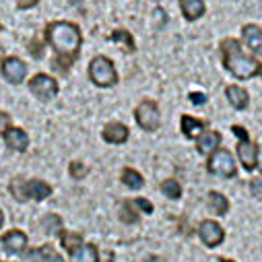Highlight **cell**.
Segmentation results:
<instances>
[{"label":"cell","instance_id":"1","mask_svg":"<svg viewBox=\"0 0 262 262\" xmlns=\"http://www.w3.org/2000/svg\"><path fill=\"white\" fill-rule=\"evenodd\" d=\"M46 37L56 52L54 69L67 73L81 52L83 35H81L79 25H75L71 21H54L46 27Z\"/></svg>","mask_w":262,"mask_h":262},{"label":"cell","instance_id":"2","mask_svg":"<svg viewBox=\"0 0 262 262\" xmlns=\"http://www.w3.org/2000/svg\"><path fill=\"white\" fill-rule=\"evenodd\" d=\"M221 52H223V64H225V69L237 77V79H250L258 73V62L248 56L239 41L229 37V39H223L221 41Z\"/></svg>","mask_w":262,"mask_h":262},{"label":"cell","instance_id":"3","mask_svg":"<svg viewBox=\"0 0 262 262\" xmlns=\"http://www.w3.org/2000/svg\"><path fill=\"white\" fill-rule=\"evenodd\" d=\"M9 190H11V194L15 196L19 203H25L29 199L46 201L48 196L52 194V186L48 182H43V180H29V182H25L21 178H15V180H11Z\"/></svg>","mask_w":262,"mask_h":262},{"label":"cell","instance_id":"4","mask_svg":"<svg viewBox=\"0 0 262 262\" xmlns=\"http://www.w3.org/2000/svg\"><path fill=\"white\" fill-rule=\"evenodd\" d=\"M89 79L97 87H112L118 83V73L107 56H95L89 64Z\"/></svg>","mask_w":262,"mask_h":262},{"label":"cell","instance_id":"5","mask_svg":"<svg viewBox=\"0 0 262 262\" xmlns=\"http://www.w3.org/2000/svg\"><path fill=\"white\" fill-rule=\"evenodd\" d=\"M231 130H233V135L239 139V147H237L239 161H242V165H244L246 171H252L256 167L258 149H256V145H252V141H250V137L246 133V128H242V126L235 124V126H231Z\"/></svg>","mask_w":262,"mask_h":262},{"label":"cell","instance_id":"6","mask_svg":"<svg viewBox=\"0 0 262 262\" xmlns=\"http://www.w3.org/2000/svg\"><path fill=\"white\" fill-rule=\"evenodd\" d=\"M207 169L219 178H233L235 176V163H233L231 153L225 149H217L215 153H211Z\"/></svg>","mask_w":262,"mask_h":262},{"label":"cell","instance_id":"7","mask_svg":"<svg viewBox=\"0 0 262 262\" xmlns=\"http://www.w3.org/2000/svg\"><path fill=\"white\" fill-rule=\"evenodd\" d=\"M135 116H137L139 126H141V128H145V130H149V133L157 130V128H159V124H161L159 107H157V103H155V101H151V99L141 101V103H139V107H137V112H135Z\"/></svg>","mask_w":262,"mask_h":262},{"label":"cell","instance_id":"8","mask_svg":"<svg viewBox=\"0 0 262 262\" xmlns=\"http://www.w3.org/2000/svg\"><path fill=\"white\" fill-rule=\"evenodd\" d=\"M29 91H31L35 97H39L41 101H48V99L56 97V93H58V83H56L50 75L39 73V75H35V77L29 81Z\"/></svg>","mask_w":262,"mask_h":262},{"label":"cell","instance_id":"9","mask_svg":"<svg viewBox=\"0 0 262 262\" xmlns=\"http://www.w3.org/2000/svg\"><path fill=\"white\" fill-rule=\"evenodd\" d=\"M0 75H3L9 83L19 85V83H23V79L27 75V67L17 56H9L3 60V64H0Z\"/></svg>","mask_w":262,"mask_h":262},{"label":"cell","instance_id":"10","mask_svg":"<svg viewBox=\"0 0 262 262\" xmlns=\"http://www.w3.org/2000/svg\"><path fill=\"white\" fill-rule=\"evenodd\" d=\"M199 235H201V239H203L209 248H215V246H219V244L223 242L225 231H223V227H221L219 223L207 219V221L201 223V227H199Z\"/></svg>","mask_w":262,"mask_h":262},{"label":"cell","instance_id":"11","mask_svg":"<svg viewBox=\"0 0 262 262\" xmlns=\"http://www.w3.org/2000/svg\"><path fill=\"white\" fill-rule=\"evenodd\" d=\"M3 250L7 254H23L25 248H27V235L19 229H11L3 235Z\"/></svg>","mask_w":262,"mask_h":262},{"label":"cell","instance_id":"12","mask_svg":"<svg viewBox=\"0 0 262 262\" xmlns=\"http://www.w3.org/2000/svg\"><path fill=\"white\" fill-rule=\"evenodd\" d=\"M242 37H244V43L252 50V54L262 56V29H260L258 25H254V23L244 25Z\"/></svg>","mask_w":262,"mask_h":262},{"label":"cell","instance_id":"13","mask_svg":"<svg viewBox=\"0 0 262 262\" xmlns=\"http://www.w3.org/2000/svg\"><path fill=\"white\" fill-rule=\"evenodd\" d=\"M5 141H7V147H11L13 151H27L29 147V137L23 128H9L7 130V135H5Z\"/></svg>","mask_w":262,"mask_h":262},{"label":"cell","instance_id":"14","mask_svg":"<svg viewBox=\"0 0 262 262\" xmlns=\"http://www.w3.org/2000/svg\"><path fill=\"white\" fill-rule=\"evenodd\" d=\"M103 139L112 145H122L128 141V128L122 122H110L103 128Z\"/></svg>","mask_w":262,"mask_h":262},{"label":"cell","instance_id":"15","mask_svg":"<svg viewBox=\"0 0 262 262\" xmlns=\"http://www.w3.org/2000/svg\"><path fill=\"white\" fill-rule=\"evenodd\" d=\"M27 262H64V260L52 246H39L27 252Z\"/></svg>","mask_w":262,"mask_h":262},{"label":"cell","instance_id":"16","mask_svg":"<svg viewBox=\"0 0 262 262\" xmlns=\"http://www.w3.org/2000/svg\"><path fill=\"white\" fill-rule=\"evenodd\" d=\"M219 143H221V135L215 133V130L203 133L199 139H196V147H199V153H203V155H211V153H215L217 147H219Z\"/></svg>","mask_w":262,"mask_h":262},{"label":"cell","instance_id":"17","mask_svg":"<svg viewBox=\"0 0 262 262\" xmlns=\"http://www.w3.org/2000/svg\"><path fill=\"white\" fill-rule=\"evenodd\" d=\"M71 262H99V252L93 244H81L71 252Z\"/></svg>","mask_w":262,"mask_h":262},{"label":"cell","instance_id":"18","mask_svg":"<svg viewBox=\"0 0 262 262\" xmlns=\"http://www.w3.org/2000/svg\"><path fill=\"white\" fill-rule=\"evenodd\" d=\"M180 9L188 21H196L205 15V3L203 0H180Z\"/></svg>","mask_w":262,"mask_h":262},{"label":"cell","instance_id":"19","mask_svg":"<svg viewBox=\"0 0 262 262\" xmlns=\"http://www.w3.org/2000/svg\"><path fill=\"white\" fill-rule=\"evenodd\" d=\"M182 133L188 139H199L205 133V122L196 120L192 116H182Z\"/></svg>","mask_w":262,"mask_h":262},{"label":"cell","instance_id":"20","mask_svg":"<svg viewBox=\"0 0 262 262\" xmlns=\"http://www.w3.org/2000/svg\"><path fill=\"white\" fill-rule=\"evenodd\" d=\"M225 95H227L229 103H231L235 110H246V107H248L250 97H248L246 89H242V87H237V85H229V87L225 89Z\"/></svg>","mask_w":262,"mask_h":262},{"label":"cell","instance_id":"21","mask_svg":"<svg viewBox=\"0 0 262 262\" xmlns=\"http://www.w3.org/2000/svg\"><path fill=\"white\" fill-rule=\"evenodd\" d=\"M122 182H124V186H128L130 190H139V188H143V184H145L143 176H141L137 169H133V167H124V169H122Z\"/></svg>","mask_w":262,"mask_h":262},{"label":"cell","instance_id":"22","mask_svg":"<svg viewBox=\"0 0 262 262\" xmlns=\"http://www.w3.org/2000/svg\"><path fill=\"white\" fill-rule=\"evenodd\" d=\"M209 207L213 209V213L217 215H225L229 211V201L221 192H209Z\"/></svg>","mask_w":262,"mask_h":262},{"label":"cell","instance_id":"23","mask_svg":"<svg viewBox=\"0 0 262 262\" xmlns=\"http://www.w3.org/2000/svg\"><path fill=\"white\" fill-rule=\"evenodd\" d=\"M60 242H62V246L67 248L69 252H73L75 248H79L81 244H83V237H81V233H73V231H60Z\"/></svg>","mask_w":262,"mask_h":262},{"label":"cell","instance_id":"24","mask_svg":"<svg viewBox=\"0 0 262 262\" xmlns=\"http://www.w3.org/2000/svg\"><path fill=\"white\" fill-rule=\"evenodd\" d=\"M110 39H112V41H122V43L126 46V48H124L126 52H135V50H137L133 35H130L128 31H124V29H116V31L110 35Z\"/></svg>","mask_w":262,"mask_h":262},{"label":"cell","instance_id":"25","mask_svg":"<svg viewBox=\"0 0 262 262\" xmlns=\"http://www.w3.org/2000/svg\"><path fill=\"white\" fill-rule=\"evenodd\" d=\"M120 219L124 223H137L139 221V213L135 211V203H130V201L122 203V207H120Z\"/></svg>","mask_w":262,"mask_h":262},{"label":"cell","instance_id":"26","mask_svg":"<svg viewBox=\"0 0 262 262\" xmlns=\"http://www.w3.org/2000/svg\"><path fill=\"white\" fill-rule=\"evenodd\" d=\"M161 190H163L165 196H169V199H173V201L182 196V188H180V184L176 180H165L161 184Z\"/></svg>","mask_w":262,"mask_h":262},{"label":"cell","instance_id":"27","mask_svg":"<svg viewBox=\"0 0 262 262\" xmlns=\"http://www.w3.org/2000/svg\"><path fill=\"white\" fill-rule=\"evenodd\" d=\"M43 227H46V233H60L62 231V219L58 215H48L43 219Z\"/></svg>","mask_w":262,"mask_h":262},{"label":"cell","instance_id":"28","mask_svg":"<svg viewBox=\"0 0 262 262\" xmlns=\"http://www.w3.org/2000/svg\"><path fill=\"white\" fill-rule=\"evenodd\" d=\"M87 171H89V169H87L81 161H73V163H71V176H73L75 180H83V178L87 176Z\"/></svg>","mask_w":262,"mask_h":262},{"label":"cell","instance_id":"29","mask_svg":"<svg viewBox=\"0 0 262 262\" xmlns=\"http://www.w3.org/2000/svg\"><path fill=\"white\" fill-rule=\"evenodd\" d=\"M9 128H11V116L0 112V137H5Z\"/></svg>","mask_w":262,"mask_h":262},{"label":"cell","instance_id":"30","mask_svg":"<svg viewBox=\"0 0 262 262\" xmlns=\"http://www.w3.org/2000/svg\"><path fill=\"white\" fill-rule=\"evenodd\" d=\"M29 52H31V56H33V58H41V56H43L41 41L37 43V39H33V41H31V46H29Z\"/></svg>","mask_w":262,"mask_h":262},{"label":"cell","instance_id":"31","mask_svg":"<svg viewBox=\"0 0 262 262\" xmlns=\"http://www.w3.org/2000/svg\"><path fill=\"white\" fill-rule=\"evenodd\" d=\"M135 205H137V207H141L147 215H151V213H153V205H151L149 201H145V199H137V201H135Z\"/></svg>","mask_w":262,"mask_h":262},{"label":"cell","instance_id":"32","mask_svg":"<svg viewBox=\"0 0 262 262\" xmlns=\"http://www.w3.org/2000/svg\"><path fill=\"white\" fill-rule=\"evenodd\" d=\"M252 194L258 201H262V180H254L252 182Z\"/></svg>","mask_w":262,"mask_h":262},{"label":"cell","instance_id":"33","mask_svg":"<svg viewBox=\"0 0 262 262\" xmlns=\"http://www.w3.org/2000/svg\"><path fill=\"white\" fill-rule=\"evenodd\" d=\"M190 101H192L194 105H203V103L207 101V95H205V93H190Z\"/></svg>","mask_w":262,"mask_h":262},{"label":"cell","instance_id":"34","mask_svg":"<svg viewBox=\"0 0 262 262\" xmlns=\"http://www.w3.org/2000/svg\"><path fill=\"white\" fill-rule=\"evenodd\" d=\"M39 0H17V7L19 9H33Z\"/></svg>","mask_w":262,"mask_h":262},{"label":"cell","instance_id":"35","mask_svg":"<svg viewBox=\"0 0 262 262\" xmlns=\"http://www.w3.org/2000/svg\"><path fill=\"white\" fill-rule=\"evenodd\" d=\"M256 165L260 167V171H262V147L258 149V159H256Z\"/></svg>","mask_w":262,"mask_h":262},{"label":"cell","instance_id":"36","mask_svg":"<svg viewBox=\"0 0 262 262\" xmlns=\"http://www.w3.org/2000/svg\"><path fill=\"white\" fill-rule=\"evenodd\" d=\"M3 223H5V213L0 211V227H3Z\"/></svg>","mask_w":262,"mask_h":262},{"label":"cell","instance_id":"37","mask_svg":"<svg viewBox=\"0 0 262 262\" xmlns=\"http://www.w3.org/2000/svg\"><path fill=\"white\" fill-rule=\"evenodd\" d=\"M256 75H260V77H262V64H258V73H256Z\"/></svg>","mask_w":262,"mask_h":262},{"label":"cell","instance_id":"38","mask_svg":"<svg viewBox=\"0 0 262 262\" xmlns=\"http://www.w3.org/2000/svg\"><path fill=\"white\" fill-rule=\"evenodd\" d=\"M219 262H233V260H227V258H219Z\"/></svg>","mask_w":262,"mask_h":262}]
</instances>
